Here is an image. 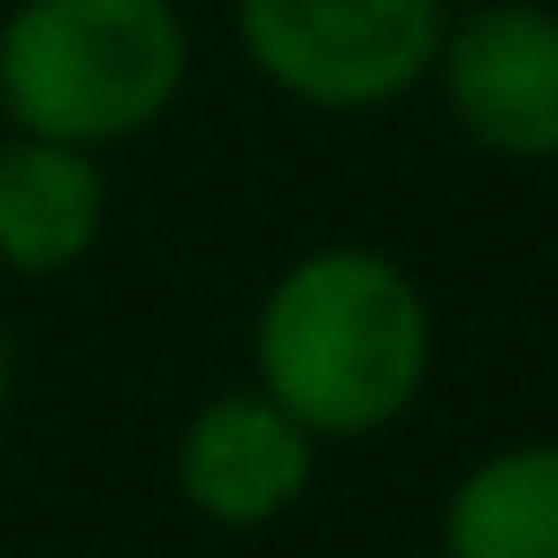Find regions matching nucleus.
<instances>
[{"label":"nucleus","mask_w":558,"mask_h":558,"mask_svg":"<svg viewBox=\"0 0 558 558\" xmlns=\"http://www.w3.org/2000/svg\"><path fill=\"white\" fill-rule=\"evenodd\" d=\"M428 322L413 283L360 245L299 260L260 314V383L268 398L322 436H367L421 390Z\"/></svg>","instance_id":"obj_1"},{"label":"nucleus","mask_w":558,"mask_h":558,"mask_svg":"<svg viewBox=\"0 0 558 558\" xmlns=\"http://www.w3.org/2000/svg\"><path fill=\"white\" fill-rule=\"evenodd\" d=\"M184 85L169 0H24L0 24V108L32 138L108 146L146 131Z\"/></svg>","instance_id":"obj_2"},{"label":"nucleus","mask_w":558,"mask_h":558,"mask_svg":"<svg viewBox=\"0 0 558 558\" xmlns=\"http://www.w3.org/2000/svg\"><path fill=\"white\" fill-rule=\"evenodd\" d=\"M444 0H238V39L268 85L314 108H375L421 85Z\"/></svg>","instance_id":"obj_3"},{"label":"nucleus","mask_w":558,"mask_h":558,"mask_svg":"<svg viewBox=\"0 0 558 558\" xmlns=\"http://www.w3.org/2000/svg\"><path fill=\"white\" fill-rule=\"evenodd\" d=\"M444 93L474 146L512 161L558 154V16L543 9H482L444 47Z\"/></svg>","instance_id":"obj_4"},{"label":"nucleus","mask_w":558,"mask_h":558,"mask_svg":"<svg viewBox=\"0 0 558 558\" xmlns=\"http://www.w3.org/2000/svg\"><path fill=\"white\" fill-rule=\"evenodd\" d=\"M306 466H314L306 428L276 398H215L184 428V451H177L184 497L207 520H230V527L276 520L306 489Z\"/></svg>","instance_id":"obj_5"},{"label":"nucleus","mask_w":558,"mask_h":558,"mask_svg":"<svg viewBox=\"0 0 558 558\" xmlns=\"http://www.w3.org/2000/svg\"><path fill=\"white\" fill-rule=\"evenodd\" d=\"M100 169L85 146L62 138H9L0 146V260L24 276H54L85 260L100 238Z\"/></svg>","instance_id":"obj_6"},{"label":"nucleus","mask_w":558,"mask_h":558,"mask_svg":"<svg viewBox=\"0 0 558 558\" xmlns=\"http://www.w3.org/2000/svg\"><path fill=\"white\" fill-rule=\"evenodd\" d=\"M444 558H558V444L482 459L451 489Z\"/></svg>","instance_id":"obj_7"},{"label":"nucleus","mask_w":558,"mask_h":558,"mask_svg":"<svg viewBox=\"0 0 558 558\" xmlns=\"http://www.w3.org/2000/svg\"><path fill=\"white\" fill-rule=\"evenodd\" d=\"M0 413H9V329H0Z\"/></svg>","instance_id":"obj_8"}]
</instances>
